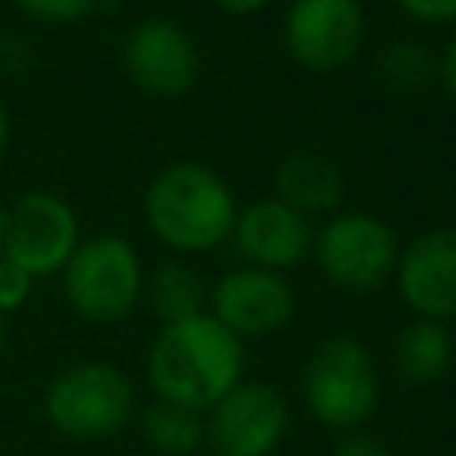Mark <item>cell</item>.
<instances>
[{
  "label": "cell",
  "mask_w": 456,
  "mask_h": 456,
  "mask_svg": "<svg viewBox=\"0 0 456 456\" xmlns=\"http://www.w3.org/2000/svg\"><path fill=\"white\" fill-rule=\"evenodd\" d=\"M246 346L210 314L164 324L146 349V381L157 399L207 413L242 381Z\"/></svg>",
  "instance_id": "cell-1"
},
{
  "label": "cell",
  "mask_w": 456,
  "mask_h": 456,
  "mask_svg": "<svg viewBox=\"0 0 456 456\" xmlns=\"http://www.w3.org/2000/svg\"><path fill=\"white\" fill-rule=\"evenodd\" d=\"M146 228L175 253H207L232 239L239 203L228 182L200 160L164 164L142 192Z\"/></svg>",
  "instance_id": "cell-2"
},
{
  "label": "cell",
  "mask_w": 456,
  "mask_h": 456,
  "mask_svg": "<svg viewBox=\"0 0 456 456\" xmlns=\"http://www.w3.org/2000/svg\"><path fill=\"white\" fill-rule=\"evenodd\" d=\"M306 413L331 431H360L381 403V374L374 353L353 335L324 338L303 367Z\"/></svg>",
  "instance_id": "cell-3"
},
{
  "label": "cell",
  "mask_w": 456,
  "mask_h": 456,
  "mask_svg": "<svg viewBox=\"0 0 456 456\" xmlns=\"http://www.w3.org/2000/svg\"><path fill=\"white\" fill-rule=\"evenodd\" d=\"M43 413L50 428L71 442H103L135 417V388L114 363L82 360L46 385Z\"/></svg>",
  "instance_id": "cell-4"
},
{
  "label": "cell",
  "mask_w": 456,
  "mask_h": 456,
  "mask_svg": "<svg viewBox=\"0 0 456 456\" xmlns=\"http://www.w3.org/2000/svg\"><path fill=\"white\" fill-rule=\"evenodd\" d=\"M142 281L146 274L139 253L121 235H96L78 242V249L61 271L64 299L82 321L93 324L125 321L142 299Z\"/></svg>",
  "instance_id": "cell-5"
},
{
  "label": "cell",
  "mask_w": 456,
  "mask_h": 456,
  "mask_svg": "<svg viewBox=\"0 0 456 456\" xmlns=\"http://www.w3.org/2000/svg\"><path fill=\"white\" fill-rule=\"evenodd\" d=\"M310 253L331 285L346 292H374L395 274L399 242L378 214L346 210L331 214L314 232Z\"/></svg>",
  "instance_id": "cell-6"
},
{
  "label": "cell",
  "mask_w": 456,
  "mask_h": 456,
  "mask_svg": "<svg viewBox=\"0 0 456 456\" xmlns=\"http://www.w3.org/2000/svg\"><path fill=\"white\" fill-rule=\"evenodd\" d=\"M78 217L68 200L46 189L21 192L4 207L0 256L28 271L32 278L57 274L78 249Z\"/></svg>",
  "instance_id": "cell-7"
},
{
  "label": "cell",
  "mask_w": 456,
  "mask_h": 456,
  "mask_svg": "<svg viewBox=\"0 0 456 456\" xmlns=\"http://www.w3.org/2000/svg\"><path fill=\"white\" fill-rule=\"evenodd\" d=\"M289 399L267 381H239L207 413V442L214 456H271L289 435Z\"/></svg>",
  "instance_id": "cell-8"
},
{
  "label": "cell",
  "mask_w": 456,
  "mask_h": 456,
  "mask_svg": "<svg viewBox=\"0 0 456 456\" xmlns=\"http://www.w3.org/2000/svg\"><path fill=\"white\" fill-rule=\"evenodd\" d=\"M121 68L139 93L153 100H178L196 86L200 50L175 18L150 14L125 32Z\"/></svg>",
  "instance_id": "cell-9"
},
{
  "label": "cell",
  "mask_w": 456,
  "mask_h": 456,
  "mask_svg": "<svg viewBox=\"0 0 456 456\" xmlns=\"http://www.w3.org/2000/svg\"><path fill=\"white\" fill-rule=\"evenodd\" d=\"M285 50L306 71L346 68L367 36L360 0H292L285 11Z\"/></svg>",
  "instance_id": "cell-10"
},
{
  "label": "cell",
  "mask_w": 456,
  "mask_h": 456,
  "mask_svg": "<svg viewBox=\"0 0 456 456\" xmlns=\"http://www.w3.org/2000/svg\"><path fill=\"white\" fill-rule=\"evenodd\" d=\"M210 317L235 338H260L281 331L296 314V292L285 274L264 267H235L217 278L207 296Z\"/></svg>",
  "instance_id": "cell-11"
},
{
  "label": "cell",
  "mask_w": 456,
  "mask_h": 456,
  "mask_svg": "<svg viewBox=\"0 0 456 456\" xmlns=\"http://www.w3.org/2000/svg\"><path fill=\"white\" fill-rule=\"evenodd\" d=\"M395 289L403 303L428 321L456 317V228L420 232L395 260Z\"/></svg>",
  "instance_id": "cell-12"
},
{
  "label": "cell",
  "mask_w": 456,
  "mask_h": 456,
  "mask_svg": "<svg viewBox=\"0 0 456 456\" xmlns=\"http://www.w3.org/2000/svg\"><path fill=\"white\" fill-rule=\"evenodd\" d=\"M232 242L246 260V267H264L281 274L310 256L314 228L299 210L285 207L281 200H256L239 210Z\"/></svg>",
  "instance_id": "cell-13"
},
{
  "label": "cell",
  "mask_w": 456,
  "mask_h": 456,
  "mask_svg": "<svg viewBox=\"0 0 456 456\" xmlns=\"http://www.w3.org/2000/svg\"><path fill=\"white\" fill-rule=\"evenodd\" d=\"M274 189H278L274 200L299 210L303 217L335 214L342 196H346V182H342L338 164L328 160L324 153H314V150L289 153L274 171Z\"/></svg>",
  "instance_id": "cell-14"
},
{
  "label": "cell",
  "mask_w": 456,
  "mask_h": 456,
  "mask_svg": "<svg viewBox=\"0 0 456 456\" xmlns=\"http://www.w3.org/2000/svg\"><path fill=\"white\" fill-rule=\"evenodd\" d=\"M456 356V342L449 324L442 321H428V317H413L410 324L399 328L395 346H392V363L395 374L406 385H435L449 374Z\"/></svg>",
  "instance_id": "cell-15"
},
{
  "label": "cell",
  "mask_w": 456,
  "mask_h": 456,
  "mask_svg": "<svg viewBox=\"0 0 456 456\" xmlns=\"http://www.w3.org/2000/svg\"><path fill=\"white\" fill-rule=\"evenodd\" d=\"M142 296H146L150 314L160 321V328L207 314V285L200 271L182 260H167L153 267L142 281Z\"/></svg>",
  "instance_id": "cell-16"
},
{
  "label": "cell",
  "mask_w": 456,
  "mask_h": 456,
  "mask_svg": "<svg viewBox=\"0 0 456 456\" xmlns=\"http://www.w3.org/2000/svg\"><path fill=\"white\" fill-rule=\"evenodd\" d=\"M139 431L153 456H192L207 442L203 413L167 399H153L139 410Z\"/></svg>",
  "instance_id": "cell-17"
},
{
  "label": "cell",
  "mask_w": 456,
  "mask_h": 456,
  "mask_svg": "<svg viewBox=\"0 0 456 456\" xmlns=\"http://www.w3.org/2000/svg\"><path fill=\"white\" fill-rule=\"evenodd\" d=\"M435 75V53L424 43L395 39L378 53V78L392 93H420Z\"/></svg>",
  "instance_id": "cell-18"
},
{
  "label": "cell",
  "mask_w": 456,
  "mask_h": 456,
  "mask_svg": "<svg viewBox=\"0 0 456 456\" xmlns=\"http://www.w3.org/2000/svg\"><path fill=\"white\" fill-rule=\"evenodd\" d=\"M14 7L43 25H71V21H82L86 14H93L100 7V0H14Z\"/></svg>",
  "instance_id": "cell-19"
},
{
  "label": "cell",
  "mask_w": 456,
  "mask_h": 456,
  "mask_svg": "<svg viewBox=\"0 0 456 456\" xmlns=\"http://www.w3.org/2000/svg\"><path fill=\"white\" fill-rule=\"evenodd\" d=\"M32 281L36 278L28 271H21L18 264L0 256V314H11L18 306H25V299L32 296Z\"/></svg>",
  "instance_id": "cell-20"
},
{
  "label": "cell",
  "mask_w": 456,
  "mask_h": 456,
  "mask_svg": "<svg viewBox=\"0 0 456 456\" xmlns=\"http://www.w3.org/2000/svg\"><path fill=\"white\" fill-rule=\"evenodd\" d=\"M395 7L424 25H452L456 21V0H395Z\"/></svg>",
  "instance_id": "cell-21"
},
{
  "label": "cell",
  "mask_w": 456,
  "mask_h": 456,
  "mask_svg": "<svg viewBox=\"0 0 456 456\" xmlns=\"http://www.w3.org/2000/svg\"><path fill=\"white\" fill-rule=\"evenodd\" d=\"M28 64H32V46L14 32H0V75H21Z\"/></svg>",
  "instance_id": "cell-22"
},
{
  "label": "cell",
  "mask_w": 456,
  "mask_h": 456,
  "mask_svg": "<svg viewBox=\"0 0 456 456\" xmlns=\"http://www.w3.org/2000/svg\"><path fill=\"white\" fill-rule=\"evenodd\" d=\"M331 456H392V452H388L385 442H381L378 435H370V431H346V435L335 442Z\"/></svg>",
  "instance_id": "cell-23"
},
{
  "label": "cell",
  "mask_w": 456,
  "mask_h": 456,
  "mask_svg": "<svg viewBox=\"0 0 456 456\" xmlns=\"http://www.w3.org/2000/svg\"><path fill=\"white\" fill-rule=\"evenodd\" d=\"M438 75H442V86L449 89V96L456 100V32H452V39L445 43V53H442Z\"/></svg>",
  "instance_id": "cell-24"
},
{
  "label": "cell",
  "mask_w": 456,
  "mask_h": 456,
  "mask_svg": "<svg viewBox=\"0 0 456 456\" xmlns=\"http://www.w3.org/2000/svg\"><path fill=\"white\" fill-rule=\"evenodd\" d=\"M224 14H232V18H249V14H256V11H264L271 0H214Z\"/></svg>",
  "instance_id": "cell-25"
},
{
  "label": "cell",
  "mask_w": 456,
  "mask_h": 456,
  "mask_svg": "<svg viewBox=\"0 0 456 456\" xmlns=\"http://www.w3.org/2000/svg\"><path fill=\"white\" fill-rule=\"evenodd\" d=\"M7 142H11V114H7V107L0 103V157H4Z\"/></svg>",
  "instance_id": "cell-26"
},
{
  "label": "cell",
  "mask_w": 456,
  "mask_h": 456,
  "mask_svg": "<svg viewBox=\"0 0 456 456\" xmlns=\"http://www.w3.org/2000/svg\"><path fill=\"white\" fill-rule=\"evenodd\" d=\"M4 342H7V328H4V314H0V349H4Z\"/></svg>",
  "instance_id": "cell-27"
},
{
  "label": "cell",
  "mask_w": 456,
  "mask_h": 456,
  "mask_svg": "<svg viewBox=\"0 0 456 456\" xmlns=\"http://www.w3.org/2000/svg\"><path fill=\"white\" fill-rule=\"evenodd\" d=\"M0 235H4V203H0Z\"/></svg>",
  "instance_id": "cell-28"
}]
</instances>
